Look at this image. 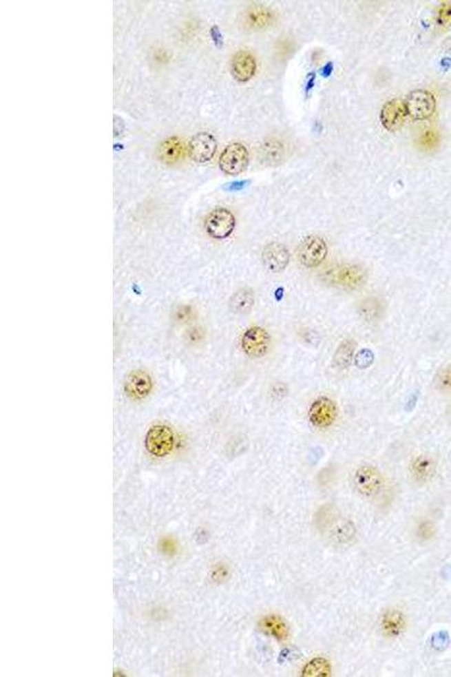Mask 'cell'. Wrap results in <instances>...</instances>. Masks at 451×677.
Returning <instances> with one entry per match:
<instances>
[{"label":"cell","mask_w":451,"mask_h":677,"mask_svg":"<svg viewBox=\"0 0 451 677\" xmlns=\"http://www.w3.org/2000/svg\"><path fill=\"white\" fill-rule=\"evenodd\" d=\"M260 627H261L263 632L269 634L270 637L274 638V639L284 641L289 637L288 625H286L284 618L277 616V615H268V616L262 618Z\"/></svg>","instance_id":"obj_17"},{"label":"cell","mask_w":451,"mask_h":677,"mask_svg":"<svg viewBox=\"0 0 451 677\" xmlns=\"http://www.w3.org/2000/svg\"><path fill=\"white\" fill-rule=\"evenodd\" d=\"M236 226V218L226 208H217L209 213L204 222V228L209 236L215 240L229 238Z\"/></svg>","instance_id":"obj_4"},{"label":"cell","mask_w":451,"mask_h":677,"mask_svg":"<svg viewBox=\"0 0 451 677\" xmlns=\"http://www.w3.org/2000/svg\"><path fill=\"white\" fill-rule=\"evenodd\" d=\"M217 140L209 132H200L191 138L187 152L191 160L196 163H206L215 156L217 150Z\"/></svg>","instance_id":"obj_10"},{"label":"cell","mask_w":451,"mask_h":677,"mask_svg":"<svg viewBox=\"0 0 451 677\" xmlns=\"http://www.w3.org/2000/svg\"><path fill=\"white\" fill-rule=\"evenodd\" d=\"M245 185L246 182H235V183H231V185L228 187V190H236V189H238V187L242 189V187H244V185Z\"/></svg>","instance_id":"obj_32"},{"label":"cell","mask_w":451,"mask_h":677,"mask_svg":"<svg viewBox=\"0 0 451 677\" xmlns=\"http://www.w3.org/2000/svg\"><path fill=\"white\" fill-rule=\"evenodd\" d=\"M380 306L377 303L376 300L374 298H370V300H366L364 304H362V309L361 312L364 314V317L368 320H375L377 316L380 314Z\"/></svg>","instance_id":"obj_25"},{"label":"cell","mask_w":451,"mask_h":677,"mask_svg":"<svg viewBox=\"0 0 451 677\" xmlns=\"http://www.w3.org/2000/svg\"><path fill=\"white\" fill-rule=\"evenodd\" d=\"M436 472V464L429 456H417L411 464V473L417 482H428L432 479Z\"/></svg>","instance_id":"obj_19"},{"label":"cell","mask_w":451,"mask_h":677,"mask_svg":"<svg viewBox=\"0 0 451 677\" xmlns=\"http://www.w3.org/2000/svg\"><path fill=\"white\" fill-rule=\"evenodd\" d=\"M421 145L426 148V149H431L433 147H436L438 144L439 138L437 132H433V130H426L424 134L421 136Z\"/></svg>","instance_id":"obj_28"},{"label":"cell","mask_w":451,"mask_h":677,"mask_svg":"<svg viewBox=\"0 0 451 677\" xmlns=\"http://www.w3.org/2000/svg\"><path fill=\"white\" fill-rule=\"evenodd\" d=\"M405 107L408 116H411L413 120L422 121L432 116L436 111L437 101L432 93L424 90H417L408 94V98L405 101Z\"/></svg>","instance_id":"obj_5"},{"label":"cell","mask_w":451,"mask_h":677,"mask_svg":"<svg viewBox=\"0 0 451 677\" xmlns=\"http://www.w3.org/2000/svg\"><path fill=\"white\" fill-rule=\"evenodd\" d=\"M159 549L162 553H165L168 556H173L176 552V543L171 537H162L159 542Z\"/></svg>","instance_id":"obj_29"},{"label":"cell","mask_w":451,"mask_h":677,"mask_svg":"<svg viewBox=\"0 0 451 677\" xmlns=\"http://www.w3.org/2000/svg\"><path fill=\"white\" fill-rule=\"evenodd\" d=\"M262 260L270 271L281 272L289 263V251L284 244L270 243L262 252Z\"/></svg>","instance_id":"obj_13"},{"label":"cell","mask_w":451,"mask_h":677,"mask_svg":"<svg viewBox=\"0 0 451 677\" xmlns=\"http://www.w3.org/2000/svg\"><path fill=\"white\" fill-rule=\"evenodd\" d=\"M434 525L430 521H423L422 524L419 525V528H417V537L421 540H430L432 539L433 535H434Z\"/></svg>","instance_id":"obj_27"},{"label":"cell","mask_w":451,"mask_h":677,"mask_svg":"<svg viewBox=\"0 0 451 677\" xmlns=\"http://www.w3.org/2000/svg\"><path fill=\"white\" fill-rule=\"evenodd\" d=\"M327 252H328V247L323 238L319 236H309L302 240V243L299 245V261L302 266L307 268H316L324 262Z\"/></svg>","instance_id":"obj_6"},{"label":"cell","mask_w":451,"mask_h":677,"mask_svg":"<svg viewBox=\"0 0 451 677\" xmlns=\"http://www.w3.org/2000/svg\"><path fill=\"white\" fill-rule=\"evenodd\" d=\"M437 23L442 28L451 26V3H442L437 13Z\"/></svg>","instance_id":"obj_24"},{"label":"cell","mask_w":451,"mask_h":677,"mask_svg":"<svg viewBox=\"0 0 451 677\" xmlns=\"http://www.w3.org/2000/svg\"><path fill=\"white\" fill-rule=\"evenodd\" d=\"M274 22V15L265 7L255 6L247 10L245 24L253 30H263Z\"/></svg>","instance_id":"obj_18"},{"label":"cell","mask_w":451,"mask_h":677,"mask_svg":"<svg viewBox=\"0 0 451 677\" xmlns=\"http://www.w3.org/2000/svg\"><path fill=\"white\" fill-rule=\"evenodd\" d=\"M254 302L255 298L253 291L247 288H243L233 293L229 300V306L231 311L236 314H247L253 309Z\"/></svg>","instance_id":"obj_21"},{"label":"cell","mask_w":451,"mask_h":677,"mask_svg":"<svg viewBox=\"0 0 451 677\" xmlns=\"http://www.w3.org/2000/svg\"><path fill=\"white\" fill-rule=\"evenodd\" d=\"M151 390H153V379L148 373L143 371H134L127 377L125 390L131 399H146Z\"/></svg>","instance_id":"obj_12"},{"label":"cell","mask_w":451,"mask_h":677,"mask_svg":"<svg viewBox=\"0 0 451 677\" xmlns=\"http://www.w3.org/2000/svg\"><path fill=\"white\" fill-rule=\"evenodd\" d=\"M380 627L387 637H399L406 627V620L401 612L397 610H388L381 616Z\"/></svg>","instance_id":"obj_16"},{"label":"cell","mask_w":451,"mask_h":677,"mask_svg":"<svg viewBox=\"0 0 451 677\" xmlns=\"http://www.w3.org/2000/svg\"><path fill=\"white\" fill-rule=\"evenodd\" d=\"M271 346L270 334L261 326L247 329L242 337V349L246 356L261 358L268 353Z\"/></svg>","instance_id":"obj_8"},{"label":"cell","mask_w":451,"mask_h":677,"mask_svg":"<svg viewBox=\"0 0 451 677\" xmlns=\"http://www.w3.org/2000/svg\"><path fill=\"white\" fill-rule=\"evenodd\" d=\"M184 150L185 148L180 139L178 137L167 138L157 148V156L164 164L173 165L183 158Z\"/></svg>","instance_id":"obj_15"},{"label":"cell","mask_w":451,"mask_h":677,"mask_svg":"<svg viewBox=\"0 0 451 677\" xmlns=\"http://www.w3.org/2000/svg\"><path fill=\"white\" fill-rule=\"evenodd\" d=\"M210 33H211L212 40L215 42L216 45L221 47L222 45V35L219 31L218 26H212Z\"/></svg>","instance_id":"obj_31"},{"label":"cell","mask_w":451,"mask_h":677,"mask_svg":"<svg viewBox=\"0 0 451 677\" xmlns=\"http://www.w3.org/2000/svg\"><path fill=\"white\" fill-rule=\"evenodd\" d=\"M355 490L367 497L376 496L384 488V478L376 468L364 465L355 471L353 477Z\"/></svg>","instance_id":"obj_7"},{"label":"cell","mask_w":451,"mask_h":677,"mask_svg":"<svg viewBox=\"0 0 451 677\" xmlns=\"http://www.w3.org/2000/svg\"><path fill=\"white\" fill-rule=\"evenodd\" d=\"M256 72V60L251 52L240 50L231 60V72L235 79L245 83L253 79Z\"/></svg>","instance_id":"obj_14"},{"label":"cell","mask_w":451,"mask_h":677,"mask_svg":"<svg viewBox=\"0 0 451 677\" xmlns=\"http://www.w3.org/2000/svg\"><path fill=\"white\" fill-rule=\"evenodd\" d=\"M373 362H374V353L369 349L361 350L355 357V364L359 368H367Z\"/></svg>","instance_id":"obj_26"},{"label":"cell","mask_w":451,"mask_h":677,"mask_svg":"<svg viewBox=\"0 0 451 677\" xmlns=\"http://www.w3.org/2000/svg\"><path fill=\"white\" fill-rule=\"evenodd\" d=\"M249 150L240 143H233L224 148L219 157V167L224 174L238 175L249 165Z\"/></svg>","instance_id":"obj_3"},{"label":"cell","mask_w":451,"mask_h":677,"mask_svg":"<svg viewBox=\"0 0 451 677\" xmlns=\"http://www.w3.org/2000/svg\"><path fill=\"white\" fill-rule=\"evenodd\" d=\"M174 433L165 425H155L150 428L145 438V446L149 454L156 457H164L174 448Z\"/></svg>","instance_id":"obj_2"},{"label":"cell","mask_w":451,"mask_h":677,"mask_svg":"<svg viewBox=\"0 0 451 677\" xmlns=\"http://www.w3.org/2000/svg\"><path fill=\"white\" fill-rule=\"evenodd\" d=\"M308 418L314 427H330L337 418V406L333 399L328 397H319L315 399L309 408Z\"/></svg>","instance_id":"obj_9"},{"label":"cell","mask_w":451,"mask_h":677,"mask_svg":"<svg viewBox=\"0 0 451 677\" xmlns=\"http://www.w3.org/2000/svg\"><path fill=\"white\" fill-rule=\"evenodd\" d=\"M355 349V342L350 339L343 341L334 353V365L339 368H348L353 360Z\"/></svg>","instance_id":"obj_22"},{"label":"cell","mask_w":451,"mask_h":677,"mask_svg":"<svg viewBox=\"0 0 451 677\" xmlns=\"http://www.w3.org/2000/svg\"><path fill=\"white\" fill-rule=\"evenodd\" d=\"M284 145L277 139H269L261 147V160L266 165H277L284 160Z\"/></svg>","instance_id":"obj_20"},{"label":"cell","mask_w":451,"mask_h":677,"mask_svg":"<svg viewBox=\"0 0 451 677\" xmlns=\"http://www.w3.org/2000/svg\"><path fill=\"white\" fill-rule=\"evenodd\" d=\"M305 673L308 676H326L330 673V665L325 659H314L306 666Z\"/></svg>","instance_id":"obj_23"},{"label":"cell","mask_w":451,"mask_h":677,"mask_svg":"<svg viewBox=\"0 0 451 677\" xmlns=\"http://www.w3.org/2000/svg\"><path fill=\"white\" fill-rule=\"evenodd\" d=\"M406 116L408 111L405 107V101L397 98L386 102L380 111V121L384 128L388 132H396L401 129Z\"/></svg>","instance_id":"obj_11"},{"label":"cell","mask_w":451,"mask_h":677,"mask_svg":"<svg viewBox=\"0 0 451 677\" xmlns=\"http://www.w3.org/2000/svg\"><path fill=\"white\" fill-rule=\"evenodd\" d=\"M322 278L333 287L355 291L364 284L366 272L355 264H336L325 270Z\"/></svg>","instance_id":"obj_1"},{"label":"cell","mask_w":451,"mask_h":677,"mask_svg":"<svg viewBox=\"0 0 451 677\" xmlns=\"http://www.w3.org/2000/svg\"><path fill=\"white\" fill-rule=\"evenodd\" d=\"M439 384L442 388L451 392V368L445 369L439 375Z\"/></svg>","instance_id":"obj_30"}]
</instances>
